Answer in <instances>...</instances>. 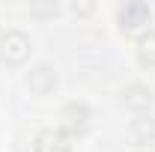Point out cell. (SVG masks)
<instances>
[{"label": "cell", "mask_w": 155, "mask_h": 152, "mask_svg": "<svg viewBox=\"0 0 155 152\" xmlns=\"http://www.w3.org/2000/svg\"><path fill=\"white\" fill-rule=\"evenodd\" d=\"M122 104L131 107V111H137V114H143V111L152 107V90L146 84H128L122 90Z\"/></svg>", "instance_id": "8992f818"}, {"label": "cell", "mask_w": 155, "mask_h": 152, "mask_svg": "<svg viewBox=\"0 0 155 152\" xmlns=\"http://www.w3.org/2000/svg\"><path fill=\"white\" fill-rule=\"evenodd\" d=\"M27 87H30L33 95H48L57 87V72H54L51 66H36V69H30V75H27Z\"/></svg>", "instance_id": "5b68a950"}, {"label": "cell", "mask_w": 155, "mask_h": 152, "mask_svg": "<svg viewBox=\"0 0 155 152\" xmlns=\"http://www.w3.org/2000/svg\"><path fill=\"white\" fill-rule=\"evenodd\" d=\"M63 128L72 134H84L90 128V107L84 104V101H69L66 107H63Z\"/></svg>", "instance_id": "7a4b0ae2"}, {"label": "cell", "mask_w": 155, "mask_h": 152, "mask_svg": "<svg viewBox=\"0 0 155 152\" xmlns=\"http://www.w3.org/2000/svg\"><path fill=\"white\" fill-rule=\"evenodd\" d=\"M36 152H72V140L60 128H45L36 134Z\"/></svg>", "instance_id": "277c9868"}, {"label": "cell", "mask_w": 155, "mask_h": 152, "mask_svg": "<svg viewBox=\"0 0 155 152\" xmlns=\"http://www.w3.org/2000/svg\"><path fill=\"white\" fill-rule=\"evenodd\" d=\"M149 18H152V12H149L146 3H125V6H119V27L125 33H134L140 27H146Z\"/></svg>", "instance_id": "3957f363"}, {"label": "cell", "mask_w": 155, "mask_h": 152, "mask_svg": "<svg viewBox=\"0 0 155 152\" xmlns=\"http://www.w3.org/2000/svg\"><path fill=\"white\" fill-rule=\"evenodd\" d=\"M131 140L146 146V143H155V119L152 116H137L131 122Z\"/></svg>", "instance_id": "52a82bcc"}, {"label": "cell", "mask_w": 155, "mask_h": 152, "mask_svg": "<svg viewBox=\"0 0 155 152\" xmlns=\"http://www.w3.org/2000/svg\"><path fill=\"white\" fill-rule=\"evenodd\" d=\"M0 57L6 63H24L30 57V39L21 30H9L0 36Z\"/></svg>", "instance_id": "6da1fadb"}, {"label": "cell", "mask_w": 155, "mask_h": 152, "mask_svg": "<svg viewBox=\"0 0 155 152\" xmlns=\"http://www.w3.org/2000/svg\"><path fill=\"white\" fill-rule=\"evenodd\" d=\"M33 15H57V3H48V6H30Z\"/></svg>", "instance_id": "9c48e42d"}, {"label": "cell", "mask_w": 155, "mask_h": 152, "mask_svg": "<svg viewBox=\"0 0 155 152\" xmlns=\"http://www.w3.org/2000/svg\"><path fill=\"white\" fill-rule=\"evenodd\" d=\"M137 54H140V63L155 66V30H149V33L140 36V42H137Z\"/></svg>", "instance_id": "ba28073f"}]
</instances>
